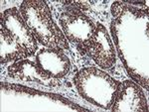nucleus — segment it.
<instances>
[{
    "label": "nucleus",
    "mask_w": 149,
    "mask_h": 112,
    "mask_svg": "<svg viewBox=\"0 0 149 112\" xmlns=\"http://www.w3.org/2000/svg\"><path fill=\"white\" fill-rule=\"evenodd\" d=\"M66 39L80 48L92 38L97 26L73 2L65 3L64 10L57 17Z\"/></svg>",
    "instance_id": "nucleus-2"
},
{
    "label": "nucleus",
    "mask_w": 149,
    "mask_h": 112,
    "mask_svg": "<svg viewBox=\"0 0 149 112\" xmlns=\"http://www.w3.org/2000/svg\"><path fill=\"white\" fill-rule=\"evenodd\" d=\"M0 43H1V65H6L10 62H18L28 59L29 55L3 28L0 29Z\"/></svg>",
    "instance_id": "nucleus-8"
},
{
    "label": "nucleus",
    "mask_w": 149,
    "mask_h": 112,
    "mask_svg": "<svg viewBox=\"0 0 149 112\" xmlns=\"http://www.w3.org/2000/svg\"><path fill=\"white\" fill-rule=\"evenodd\" d=\"M81 56H88L100 68L109 70L115 65V52L104 26L97 23L95 31L84 46L77 48Z\"/></svg>",
    "instance_id": "nucleus-3"
},
{
    "label": "nucleus",
    "mask_w": 149,
    "mask_h": 112,
    "mask_svg": "<svg viewBox=\"0 0 149 112\" xmlns=\"http://www.w3.org/2000/svg\"><path fill=\"white\" fill-rule=\"evenodd\" d=\"M1 28L25 50L30 57L35 56L38 50V41L29 29L19 9L16 7L6 9L1 14Z\"/></svg>",
    "instance_id": "nucleus-4"
},
{
    "label": "nucleus",
    "mask_w": 149,
    "mask_h": 112,
    "mask_svg": "<svg viewBox=\"0 0 149 112\" xmlns=\"http://www.w3.org/2000/svg\"><path fill=\"white\" fill-rule=\"evenodd\" d=\"M114 103L112 104V111L133 110V111H147V100L144 96L143 91L138 85L130 80H125L120 85Z\"/></svg>",
    "instance_id": "nucleus-7"
},
{
    "label": "nucleus",
    "mask_w": 149,
    "mask_h": 112,
    "mask_svg": "<svg viewBox=\"0 0 149 112\" xmlns=\"http://www.w3.org/2000/svg\"><path fill=\"white\" fill-rule=\"evenodd\" d=\"M9 77L22 82H37L48 87H57L61 85V80L50 77L45 73L39 66L30 59L15 62L7 68Z\"/></svg>",
    "instance_id": "nucleus-6"
},
{
    "label": "nucleus",
    "mask_w": 149,
    "mask_h": 112,
    "mask_svg": "<svg viewBox=\"0 0 149 112\" xmlns=\"http://www.w3.org/2000/svg\"><path fill=\"white\" fill-rule=\"evenodd\" d=\"M35 62L39 68L50 77L61 80L69 73L71 61L62 49H42L36 54Z\"/></svg>",
    "instance_id": "nucleus-5"
},
{
    "label": "nucleus",
    "mask_w": 149,
    "mask_h": 112,
    "mask_svg": "<svg viewBox=\"0 0 149 112\" xmlns=\"http://www.w3.org/2000/svg\"><path fill=\"white\" fill-rule=\"evenodd\" d=\"M26 24L43 46L52 49L70 50V45L59 25L52 18L51 9L45 1L25 0L19 8Z\"/></svg>",
    "instance_id": "nucleus-1"
}]
</instances>
